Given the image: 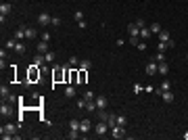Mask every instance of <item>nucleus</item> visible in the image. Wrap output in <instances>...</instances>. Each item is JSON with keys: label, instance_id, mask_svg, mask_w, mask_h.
Masks as SVG:
<instances>
[{"label": "nucleus", "instance_id": "nucleus-15", "mask_svg": "<svg viewBox=\"0 0 188 140\" xmlns=\"http://www.w3.org/2000/svg\"><path fill=\"white\" fill-rule=\"evenodd\" d=\"M88 130H90V119H82V121H80V132L86 134Z\"/></svg>", "mask_w": 188, "mask_h": 140}, {"label": "nucleus", "instance_id": "nucleus-17", "mask_svg": "<svg viewBox=\"0 0 188 140\" xmlns=\"http://www.w3.org/2000/svg\"><path fill=\"white\" fill-rule=\"evenodd\" d=\"M157 73H161V75H167V73H169V65H167L165 61H163V63H159V71H157Z\"/></svg>", "mask_w": 188, "mask_h": 140}, {"label": "nucleus", "instance_id": "nucleus-47", "mask_svg": "<svg viewBox=\"0 0 188 140\" xmlns=\"http://www.w3.org/2000/svg\"><path fill=\"white\" fill-rule=\"evenodd\" d=\"M186 59H188V54H186Z\"/></svg>", "mask_w": 188, "mask_h": 140}, {"label": "nucleus", "instance_id": "nucleus-36", "mask_svg": "<svg viewBox=\"0 0 188 140\" xmlns=\"http://www.w3.org/2000/svg\"><path fill=\"white\" fill-rule=\"evenodd\" d=\"M71 65H73V67L80 65V59H77V56H69V67H71Z\"/></svg>", "mask_w": 188, "mask_h": 140}, {"label": "nucleus", "instance_id": "nucleus-22", "mask_svg": "<svg viewBox=\"0 0 188 140\" xmlns=\"http://www.w3.org/2000/svg\"><path fill=\"white\" fill-rule=\"evenodd\" d=\"M0 96H2V98H8V96H11V90H8V86H4V84L0 86Z\"/></svg>", "mask_w": 188, "mask_h": 140}, {"label": "nucleus", "instance_id": "nucleus-43", "mask_svg": "<svg viewBox=\"0 0 188 140\" xmlns=\"http://www.w3.org/2000/svg\"><path fill=\"white\" fill-rule=\"evenodd\" d=\"M142 90H144V88H142L140 84H134V92H136V94H138V92H142Z\"/></svg>", "mask_w": 188, "mask_h": 140}, {"label": "nucleus", "instance_id": "nucleus-4", "mask_svg": "<svg viewBox=\"0 0 188 140\" xmlns=\"http://www.w3.org/2000/svg\"><path fill=\"white\" fill-rule=\"evenodd\" d=\"M17 128H21V126H19V123H17V126H13V123H6V126H4L0 132H2V134H13V138H19V136L15 134V132H17Z\"/></svg>", "mask_w": 188, "mask_h": 140}, {"label": "nucleus", "instance_id": "nucleus-8", "mask_svg": "<svg viewBox=\"0 0 188 140\" xmlns=\"http://www.w3.org/2000/svg\"><path fill=\"white\" fill-rule=\"evenodd\" d=\"M50 21H52V17H50L48 13H40V15H38V23H40V25H50Z\"/></svg>", "mask_w": 188, "mask_h": 140}, {"label": "nucleus", "instance_id": "nucleus-10", "mask_svg": "<svg viewBox=\"0 0 188 140\" xmlns=\"http://www.w3.org/2000/svg\"><path fill=\"white\" fill-rule=\"evenodd\" d=\"M38 65H34L32 69H29V82H36V80H40V69H36Z\"/></svg>", "mask_w": 188, "mask_h": 140}, {"label": "nucleus", "instance_id": "nucleus-32", "mask_svg": "<svg viewBox=\"0 0 188 140\" xmlns=\"http://www.w3.org/2000/svg\"><path fill=\"white\" fill-rule=\"evenodd\" d=\"M161 29H163V27H161L159 23H153V25H150V32H153V34H159Z\"/></svg>", "mask_w": 188, "mask_h": 140}, {"label": "nucleus", "instance_id": "nucleus-5", "mask_svg": "<svg viewBox=\"0 0 188 140\" xmlns=\"http://www.w3.org/2000/svg\"><path fill=\"white\" fill-rule=\"evenodd\" d=\"M61 80H65V69L54 67V71H52V82L56 84V82H61Z\"/></svg>", "mask_w": 188, "mask_h": 140}, {"label": "nucleus", "instance_id": "nucleus-1", "mask_svg": "<svg viewBox=\"0 0 188 140\" xmlns=\"http://www.w3.org/2000/svg\"><path fill=\"white\" fill-rule=\"evenodd\" d=\"M111 136L113 138H126L128 134H126V128L123 126H113L111 128Z\"/></svg>", "mask_w": 188, "mask_h": 140}, {"label": "nucleus", "instance_id": "nucleus-12", "mask_svg": "<svg viewBox=\"0 0 188 140\" xmlns=\"http://www.w3.org/2000/svg\"><path fill=\"white\" fill-rule=\"evenodd\" d=\"M25 38H27V36H25V27H19V29L15 32V40H17V42H23Z\"/></svg>", "mask_w": 188, "mask_h": 140}, {"label": "nucleus", "instance_id": "nucleus-3", "mask_svg": "<svg viewBox=\"0 0 188 140\" xmlns=\"http://www.w3.org/2000/svg\"><path fill=\"white\" fill-rule=\"evenodd\" d=\"M109 130H111V128H109V126H107V121H102V119H100V121L96 123V128H94V132H96L98 136H105Z\"/></svg>", "mask_w": 188, "mask_h": 140}, {"label": "nucleus", "instance_id": "nucleus-35", "mask_svg": "<svg viewBox=\"0 0 188 140\" xmlns=\"http://www.w3.org/2000/svg\"><path fill=\"white\" fill-rule=\"evenodd\" d=\"M44 59H46V63H52V61H54V52H50V50H48L46 54H44Z\"/></svg>", "mask_w": 188, "mask_h": 140}, {"label": "nucleus", "instance_id": "nucleus-18", "mask_svg": "<svg viewBox=\"0 0 188 140\" xmlns=\"http://www.w3.org/2000/svg\"><path fill=\"white\" fill-rule=\"evenodd\" d=\"M107 126H109V128H113V126H117V115H113V113H109V115H107Z\"/></svg>", "mask_w": 188, "mask_h": 140}, {"label": "nucleus", "instance_id": "nucleus-46", "mask_svg": "<svg viewBox=\"0 0 188 140\" xmlns=\"http://www.w3.org/2000/svg\"><path fill=\"white\" fill-rule=\"evenodd\" d=\"M182 138H184V140H188V130L184 132V134H182Z\"/></svg>", "mask_w": 188, "mask_h": 140}, {"label": "nucleus", "instance_id": "nucleus-23", "mask_svg": "<svg viewBox=\"0 0 188 140\" xmlns=\"http://www.w3.org/2000/svg\"><path fill=\"white\" fill-rule=\"evenodd\" d=\"M90 67H92V61H88V59H84V61H80V69H86V71H88Z\"/></svg>", "mask_w": 188, "mask_h": 140}, {"label": "nucleus", "instance_id": "nucleus-42", "mask_svg": "<svg viewBox=\"0 0 188 140\" xmlns=\"http://www.w3.org/2000/svg\"><path fill=\"white\" fill-rule=\"evenodd\" d=\"M77 107H80V109H86V98H82V100H77Z\"/></svg>", "mask_w": 188, "mask_h": 140}, {"label": "nucleus", "instance_id": "nucleus-19", "mask_svg": "<svg viewBox=\"0 0 188 140\" xmlns=\"http://www.w3.org/2000/svg\"><path fill=\"white\" fill-rule=\"evenodd\" d=\"M38 52H40V54H46L48 52V42L40 40V42H38Z\"/></svg>", "mask_w": 188, "mask_h": 140}, {"label": "nucleus", "instance_id": "nucleus-21", "mask_svg": "<svg viewBox=\"0 0 188 140\" xmlns=\"http://www.w3.org/2000/svg\"><path fill=\"white\" fill-rule=\"evenodd\" d=\"M153 36V32H150V27H142L140 29V38H144V40H148Z\"/></svg>", "mask_w": 188, "mask_h": 140}, {"label": "nucleus", "instance_id": "nucleus-34", "mask_svg": "<svg viewBox=\"0 0 188 140\" xmlns=\"http://www.w3.org/2000/svg\"><path fill=\"white\" fill-rule=\"evenodd\" d=\"M77 80H80L82 84L86 82V69H80V73H77Z\"/></svg>", "mask_w": 188, "mask_h": 140}, {"label": "nucleus", "instance_id": "nucleus-11", "mask_svg": "<svg viewBox=\"0 0 188 140\" xmlns=\"http://www.w3.org/2000/svg\"><path fill=\"white\" fill-rule=\"evenodd\" d=\"M159 96H161L165 102H171V100H174V92H171V90H161Z\"/></svg>", "mask_w": 188, "mask_h": 140}, {"label": "nucleus", "instance_id": "nucleus-33", "mask_svg": "<svg viewBox=\"0 0 188 140\" xmlns=\"http://www.w3.org/2000/svg\"><path fill=\"white\" fill-rule=\"evenodd\" d=\"M153 61H157V63H163V61H165V52H157V56H155Z\"/></svg>", "mask_w": 188, "mask_h": 140}, {"label": "nucleus", "instance_id": "nucleus-7", "mask_svg": "<svg viewBox=\"0 0 188 140\" xmlns=\"http://www.w3.org/2000/svg\"><path fill=\"white\" fill-rule=\"evenodd\" d=\"M144 71H146V75H155V73L159 71V63H157V61H150V63L146 65Z\"/></svg>", "mask_w": 188, "mask_h": 140}, {"label": "nucleus", "instance_id": "nucleus-14", "mask_svg": "<svg viewBox=\"0 0 188 140\" xmlns=\"http://www.w3.org/2000/svg\"><path fill=\"white\" fill-rule=\"evenodd\" d=\"M25 36L29 40H34V38H38V29L36 27H25Z\"/></svg>", "mask_w": 188, "mask_h": 140}, {"label": "nucleus", "instance_id": "nucleus-30", "mask_svg": "<svg viewBox=\"0 0 188 140\" xmlns=\"http://www.w3.org/2000/svg\"><path fill=\"white\" fill-rule=\"evenodd\" d=\"M126 123H128V117H123V115H117V126H123V128H126Z\"/></svg>", "mask_w": 188, "mask_h": 140}, {"label": "nucleus", "instance_id": "nucleus-29", "mask_svg": "<svg viewBox=\"0 0 188 140\" xmlns=\"http://www.w3.org/2000/svg\"><path fill=\"white\" fill-rule=\"evenodd\" d=\"M73 19H75L77 23H80V21H84V13H82V11H75V13H73Z\"/></svg>", "mask_w": 188, "mask_h": 140}, {"label": "nucleus", "instance_id": "nucleus-31", "mask_svg": "<svg viewBox=\"0 0 188 140\" xmlns=\"http://www.w3.org/2000/svg\"><path fill=\"white\" fill-rule=\"evenodd\" d=\"M69 130H80V121L77 119H71L69 121Z\"/></svg>", "mask_w": 188, "mask_h": 140}, {"label": "nucleus", "instance_id": "nucleus-28", "mask_svg": "<svg viewBox=\"0 0 188 140\" xmlns=\"http://www.w3.org/2000/svg\"><path fill=\"white\" fill-rule=\"evenodd\" d=\"M27 48H25V44L23 42H17V46H15V52H19V54H23Z\"/></svg>", "mask_w": 188, "mask_h": 140}, {"label": "nucleus", "instance_id": "nucleus-41", "mask_svg": "<svg viewBox=\"0 0 188 140\" xmlns=\"http://www.w3.org/2000/svg\"><path fill=\"white\" fill-rule=\"evenodd\" d=\"M17 46V40H8V42H6V48H15Z\"/></svg>", "mask_w": 188, "mask_h": 140}, {"label": "nucleus", "instance_id": "nucleus-20", "mask_svg": "<svg viewBox=\"0 0 188 140\" xmlns=\"http://www.w3.org/2000/svg\"><path fill=\"white\" fill-rule=\"evenodd\" d=\"M169 88H171V84H169L167 80H163V82H161V86H159V88L155 90V94H159V92H161V90H169Z\"/></svg>", "mask_w": 188, "mask_h": 140}, {"label": "nucleus", "instance_id": "nucleus-37", "mask_svg": "<svg viewBox=\"0 0 188 140\" xmlns=\"http://www.w3.org/2000/svg\"><path fill=\"white\" fill-rule=\"evenodd\" d=\"M61 23H63V21H61L59 17H52V21H50V25H54V27H59Z\"/></svg>", "mask_w": 188, "mask_h": 140}, {"label": "nucleus", "instance_id": "nucleus-26", "mask_svg": "<svg viewBox=\"0 0 188 140\" xmlns=\"http://www.w3.org/2000/svg\"><path fill=\"white\" fill-rule=\"evenodd\" d=\"M86 109H88L90 113H94V111H98V107H96V102H94V100H88V102H86Z\"/></svg>", "mask_w": 188, "mask_h": 140}, {"label": "nucleus", "instance_id": "nucleus-38", "mask_svg": "<svg viewBox=\"0 0 188 140\" xmlns=\"http://www.w3.org/2000/svg\"><path fill=\"white\" fill-rule=\"evenodd\" d=\"M40 40L48 42V40H50V34H48V32H42V34H40Z\"/></svg>", "mask_w": 188, "mask_h": 140}, {"label": "nucleus", "instance_id": "nucleus-9", "mask_svg": "<svg viewBox=\"0 0 188 140\" xmlns=\"http://www.w3.org/2000/svg\"><path fill=\"white\" fill-rule=\"evenodd\" d=\"M94 102H96V107H98V111H102V109H107V105H109V100H107L105 96H96V98H94Z\"/></svg>", "mask_w": 188, "mask_h": 140}, {"label": "nucleus", "instance_id": "nucleus-6", "mask_svg": "<svg viewBox=\"0 0 188 140\" xmlns=\"http://www.w3.org/2000/svg\"><path fill=\"white\" fill-rule=\"evenodd\" d=\"M128 34H130V38H140V27L136 23H130L128 25Z\"/></svg>", "mask_w": 188, "mask_h": 140}, {"label": "nucleus", "instance_id": "nucleus-16", "mask_svg": "<svg viewBox=\"0 0 188 140\" xmlns=\"http://www.w3.org/2000/svg\"><path fill=\"white\" fill-rule=\"evenodd\" d=\"M44 63H46V59H44V54H40V52H38V54L34 56V65H38V67H42Z\"/></svg>", "mask_w": 188, "mask_h": 140}, {"label": "nucleus", "instance_id": "nucleus-40", "mask_svg": "<svg viewBox=\"0 0 188 140\" xmlns=\"http://www.w3.org/2000/svg\"><path fill=\"white\" fill-rule=\"evenodd\" d=\"M136 25H138V27H140V29H142V27H146V21H144V19H142V17H140V19L136 21Z\"/></svg>", "mask_w": 188, "mask_h": 140}, {"label": "nucleus", "instance_id": "nucleus-24", "mask_svg": "<svg viewBox=\"0 0 188 140\" xmlns=\"http://www.w3.org/2000/svg\"><path fill=\"white\" fill-rule=\"evenodd\" d=\"M80 136H82V132H80V130H69V134H67V138H71V140L80 138Z\"/></svg>", "mask_w": 188, "mask_h": 140}, {"label": "nucleus", "instance_id": "nucleus-27", "mask_svg": "<svg viewBox=\"0 0 188 140\" xmlns=\"http://www.w3.org/2000/svg\"><path fill=\"white\" fill-rule=\"evenodd\" d=\"M0 113H2V117H4V115H11V107L2 102V105H0Z\"/></svg>", "mask_w": 188, "mask_h": 140}, {"label": "nucleus", "instance_id": "nucleus-13", "mask_svg": "<svg viewBox=\"0 0 188 140\" xmlns=\"http://www.w3.org/2000/svg\"><path fill=\"white\" fill-rule=\"evenodd\" d=\"M157 36H159V42H169V40H171V36H169V32H167V29H161Z\"/></svg>", "mask_w": 188, "mask_h": 140}, {"label": "nucleus", "instance_id": "nucleus-44", "mask_svg": "<svg viewBox=\"0 0 188 140\" xmlns=\"http://www.w3.org/2000/svg\"><path fill=\"white\" fill-rule=\"evenodd\" d=\"M130 44L132 46H138V38H130Z\"/></svg>", "mask_w": 188, "mask_h": 140}, {"label": "nucleus", "instance_id": "nucleus-45", "mask_svg": "<svg viewBox=\"0 0 188 140\" xmlns=\"http://www.w3.org/2000/svg\"><path fill=\"white\" fill-rule=\"evenodd\" d=\"M138 50H146V42H138Z\"/></svg>", "mask_w": 188, "mask_h": 140}, {"label": "nucleus", "instance_id": "nucleus-39", "mask_svg": "<svg viewBox=\"0 0 188 140\" xmlns=\"http://www.w3.org/2000/svg\"><path fill=\"white\" fill-rule=\"evenodd\" d=\"M84 98H86V100H94L96 96H94V92H90V90H88V92L84 94Z\"/></svg>", "mask_w": 188, "mask_h": 140}, {"label": "nucleus", "instance_id": "nucleus-2", "mask_svg": "<svg viewBox=\"0 0 188 140\" xmlns=\"http://www.w3.org/2000/svg\"><path fill=\"white\" fill-rule=\"evenodd\" d=\"M11 11H13V6H11L8 2H2V4H0V21H2V23H4L6 15H11Z\"/></svg>", "mask_w": 188, "mask_h": 140}, {"label": "nucleus", "instance_id": "nucleus-25", "mask_svg": "<svg viewBox=\"0 0 188 140\" xmlns=\"http://www.w3.org/2000/svg\"><path fill=\"white\" fill-rule=\"evenodd\" d=\"M65 96H67V98H73V96H75V88H73V86H67V88H65Z\"/></svg>", "mask_w": 188, "mask_h": 140}]
</instances>
